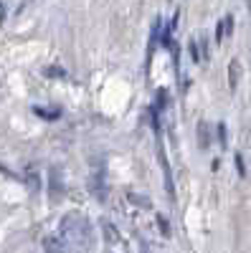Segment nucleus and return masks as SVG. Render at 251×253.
Returning <instances> with one entry per match:
<instances>
[{"instance_id": "obj_1", "label": "nucleus", "mask_w": 251, "mask_h": 253, "mask_svg": "<svg viewBox=\"0 0 251 253\" xmlns=\"http://www.w3.org/2000/svg\"><path fill=\"white\" fill-rule=\"evenodd\" d=\"M58 243H61V253H92L94 230L89 220L79 213L66 215L58 228Z\"/></svg>"}, {"instance_id": "obj_2", "label": "nucleus", "mask_w": 251, "mask_h": 253, "mask_svg": "<svg viewBox=\"0 0 251 253\" xmlns=\"http://www.w3.org/2000/svg\"><path fill=\"white\" fill-rule=\"evenodd\" d=\"M107 170H104V162L101 160H92V180L89 187L97 200H107Z\"/></svg>"}, {"instance_id": "obj_3", "label": "nucleus", "mask_w": 251, "mask_h": 253, "mask_svg": "<svg viewBox=\"0 0 251 253\" xmlns=\"http://www.w3.org/2000/svg\"><path fill=\"white\" fill-rule=\"evenodd\" d=\"M160 165H162V172H165V190H167V195H170V200H175V185H173V175H170V162H167L162 147H160Z\"/></svg>"}, {"instance_id": "obj_4", "label": "nucleus", "mask_w": 251, "mask_h": 253, "mask_svg": "<svg viewBox=\"0 0 251 253\" xmlns=\"http://www.w3.org/2000/svg\"><path fill=\"white\" fill-rule=\"evenodd\" d=\"M211 126H208V122H198V147L201 150H208V147H211Z\"/></svg>"}, {"instance_id": "obj_5", "label": "nucleus", "mask_w": 251, "mask_h": 253, "mask_svg": "<svg viewBox=\"0 0 251 253\" xmlns=\"http://www.w3.org/2000/svg\"><path fill=\"white\" fill-rule=\"evenodd\" d=\"M239 79H241V63L234 58L231 63H228V89H236L239 86Z\"/></svg>"}, {"instance_id": "obj_6", "label": "nucleus", "mask_w": 251, "mask_h": 253, "mask_svg": "<svg viewBox=\"0 0 251 253\" xmlns=\"http://www.w3.org/2000/svg\"><path fill=\"white\" fill-rule=\"evenodd\" d=\"M49 193L53 200L61 198V177H58V170H51V177H49Z\"/></svg>"}, {"instance_id": "obj_7", "label": "nucleus", "mask_w": 251, "mask_h": 253, "mask_svg": "<svg viewBox=\"0 0 251 253\" xmlns=\"http://www.w3.org/2000/svg\"><path fill=\"white\" fill-rule=\"evenodd\" d=\"M33 114H38L41 119L53 122V119H58V117H61V109H58V107H53V109H49V107H33Z\"/></svg>"}, {"instance_id": "obj_8", "label": "nucleus", "mask_w": 251, "mask_h": 253, "mask_svg": "<svg viewBox=\"0 0 251 253\" xmlns=\"http://www.w3.org/2000/svg\"><path fill=\"white\" fill-rule=\"evenodd\" d=\"M44 74H46V76H51V79H66V71L61 69V66H46V69H44Z\"/></svg>"}, {"instance_id": "obj_9", "label": "nucleus", "mask_w": 251, "mask_h": 253, "mask_svg": "<svg viewBox=\"0 0 251 253\" xmlns=\"http://www.w3.org/2000/svg\"><path fill=\"white\" fill-rule=\"evenodd\" d=\"M188 51H191V58H193V63H201L203 58H201V51H198V41L193 38L191 43H188Z\"/></svg>"}, {"instance_id": "obj_10", "label": "nucleus", "mask_w": 251, "mask_h": 253, "mask_svg": "<svg viewBox=\"0 0 251 253\" xmlns=\"http://www.w3.org/2000/svg\"><path fill=\"white\" fill-rule=\"evenodd\" d=\"M234 162H236V172H239V177H246V167H244V155H241V152L234 155Z\"/></svg>"}, {"instance_id": "obj_11", "label": "nucleus", "mask_w": 251, "mask_h": 253, "mask_svg": "<svg viewBox=\"0 0 251 253\" xmlns=\"http://www.w3.org/2000/svg\"><path fill=\"white\" fill-rule=\"evenodd\" d=\"M221 20H223V36H231V33H234V15L228 13V15L221 18Z\"/></svg>"}, {"instance_id": "obj_12", "label": "nucleus", "mask_w": 251, "mask_h": 253, "mask_svg": "<svg viewBox=\"0 0 251 253\" xmlns=\"http://www.w3.org/2000/svg\"><path fill=\"white\" fill-rule=\"evenodd\" d=\"M218 142H221L223 147L228 144V129H226V124H223V122L218 124Z\"/></svg>"}, {"instance_id": "obj_13", "label": "nucleus", "mask_w": 251, "mask_h": 253, "mask_svg": "<svg viewBox=\"0 0 251 253\" xmlns=\"http://www.w3.org/2000/svg\"><path fill=\"white\" fill-rule=\"evenodd\" d=\"M221 41H223V20L216 23V43H221Z\"/></svg>"}, {"instance_id": "obj_14", "label": "nucleus", "mask_w": 251, "mask_h": 253, "mask_svg": "<svg viewBox=\"0 0 251 253\" xmlns=\"http://www.w3.org/2000/svg\"><path fill=\"white\" fill-rule=\"evenodd\" d=\"M28 185L33 193H38V175H28Z\"/></svg>"}, {"instance_id": "obj_15", "label": "nucleus", "mask_w": 251, "mask_h": 253, "mask_svg": "<svg viewBox=\"0 0 251 253\" xmlns=\"http://www.w3.org/2000/svg\"><path fill=\"white\" fill-rule=\"evenodd\" d=\"M5 18H8V5H5V3H0V23H3Z\"/></svg>"}]
</instances>
